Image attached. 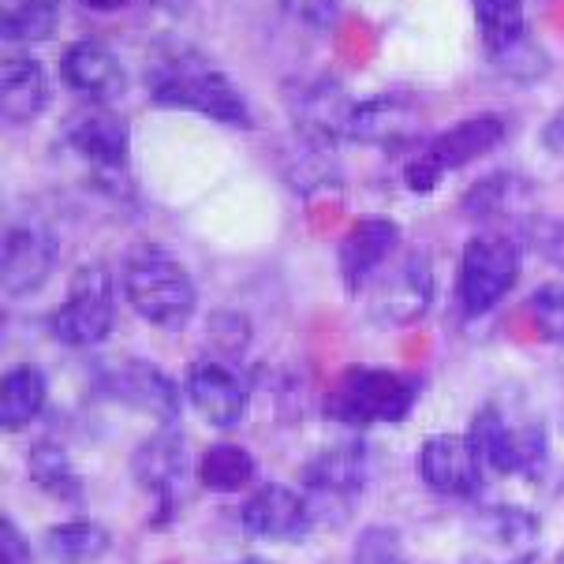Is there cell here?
Here are the masks:
<instances>
[{
	"label": "cell",
	"instance_id": "obj_1",
	"mask_svg": "<svg viewBox=\"0 0 564 564\" xmlns=\"http://www.w3.org/2000/svg\"><path fill=\"white\" fill-rule=\"evenodd\" d=\"M147 90L161 109H184L228 128H254L251 105L232 75L191 45H158L147 64Z\"/></svg>",
	"mask_w": 564,
	"mask_h": 564
},
{
	"label": "cell",
	"instance_id": "obj_2",
	"mask_svg": "<svg viewBox=\"0 0 564 564\" xmlns=\"http://www.w3.org/2000/svg\"><path fill=\"white\" fill-rule=\"evenodd\" d=\"M123 292L142 322L158 329H184L195 314L198 292L187 265L165 247H139L123 265Z\"/></svg>",
	"mask_w": 564,
	"mask_h": 564
},
{
	"label": "cell",
	"instance_id": "obj_3",
	"mask_svg": "<svg viewBox=\"0 0 564 564\" xmlns=\"http://www.w3.org/2000/svg\"><path fill=\"white\" fill-rule=\"evenodd\" d=\"M419 400V381L393 367H348L325 397V415L344 426L404 423Z\"/></svg>",
	"mask_w": 564,
	"mask_h": 564
},
{
	"label": "cell",
	"instance_id": "obj_4",
	"mask_svg": "<svg viewBox=\"0 0 564 564\" xmlns=\"http://www.w3.org/2000/svg\"><path fill=\"white\" fill-rule=\"evenodd\" d=\"M467 445L486 471V479H534L546 467V430L542 423L512 419L501 404H482L467 426Z\"/></svg>",
	"mask_w": 564,
	"mask_h": 564
},
{
	"label": "cell",
	"instance_id": "obj_5",
	"mask_svg": "<svg viewBox=\"0 0 564 564\" xmlns=\"http://www.w3.org/2000/svg\"><path fill=\"white\" fill-rule=\"evenodd\" d=\"M523 251L512 236L505 232H482L464 243L460 276H456V300H460L464 318H486L497 303L509 295V289L520 281Z\"/></svg>",
	"mask_w": 564,
	"mask_h": 564
},
{
	"label": "cell",
	"instance_id": "obj_6",
	"mask_svg": "<svg viewBox=\"0 0 564 564\" xmlns=\"http://www.w3.org/2000/svg\"><path fill=\"white\" fill-rule=\"evenodd\" d=\"M64 142L72 154L86 161L90 176L105 191L128 187V161H131V131L112 105H83L64 123Z\"/></svg>",
	"mask_w": 564,
	"mask_h": 564
},
{
	"label": "cell",
	"instance_id": "obj_7",
	"mask_svg": "<svg viewBox=\"0 0 564 564\" xmlns=\"http://www.w3.org/2000/svg\"><path fill=\"white\" fill-rule=\"evenodd\" d=\"M501 142H505V120L490 117V112L453 123V128L442 131V135H434L415 158L408 161L404 184L411 191H419V195H430V191L442 184V176L486 158L490 150L501 147Z\"/></svg>",
	"mask_w": 564,
	"mask_h": 564
},
{
	"label": "cell",
	"instance_id": "obj_8",
	"mask_svg": "<svg viewBox=\"0 0 564 564\" xmlns=\"http://www.w3.org/2000/svg\"><path fill=\"white\" fill-rule=\"evenodd\" d=\"M367 490V453L362 445H333L318 453L303 471V497L311 505L314 523H337L356 512L359 497Z\"/></svg>",
	"mask_w": 564,
	"mask_h": 564
},
{
	"label": "cell",
	"instance_id": "obj_9",
	"mask_svg": "<svg viewBox=\"0 0 564 564\" xmlns=\"http://www.w3.org/2000/svg\"><path fill=\"white\" fill-rule=\"evenodd\" d=\"M117 325V292L105 265H83L75 270L68 295L53 314V337L68 348H90L101 344Z\"/></svg>",
	"mask_w": 564,
	"mask_h": 564
},
{
	"label": "cell",
	"instance_id": "obj_10",
	"mask_svg": "<svg viewBox=\"0 0 564 564\" xmlns=\"http://www.w3.org/2000/svg\"><path fill=\"white\" fill-rule=\"evenodd\" d=\"M539 516L516 505H494L467 531L464 564H531L539 557Z\"/></svg>",
	"mask_w": 564,
	"mask_h": 564
},
{
	"label": "cell",
	"instance_id": "obj_11",
	"mask_svg": "<svg viewBox=\"0 0 564 564\" xmlns=\"http://www.w3.org/2000/svg\"><path fill=\"white\" fill-rule=\"evenodd\" d=\"M61 258V240L45 221L23 217V221L8 225L4 232V254H0V281L12 300L34 295L56 270Z\"/></svg>",
	"mask_w": 564,
	"mask_h": 564
},
{
	"label": "cell",
	"instance_id": "obj_12",
	"mask_svg": "<svg viewBox=\"0 0 564 564\" xmlns=\"http://www.w3.org/2000/svg\"><path fill=\"white\" fill-rule=\"evenodd\" d=\"M187 400L209 426L232 430L243 423L251 404V386L232 362L225 359H198L187 370Z\"/></svg>",
	"mask_w": 564,
	"mask_h": 564
},
{
	"label": "cell",
	"instance_id": "obj_13",
	"mask_svg": "<svg viewBox=\"0 0 564 564\" xmlns=\"http://www.w3.org/2000/svg\"><path fill=\"white\" fill-rule=\"evenodd\" d=\"M434 303V265L423 251L404 254L370 295V314L381 325H411Z\"/></svg>",
	"mask_w": 564,
	"mask_h": 564
},
{
	"label": "cell",
	"instance_id": "obj_14",
	"mask_svg": "<svg viewBox=\"0 0 564 564\" xmlns=\"http://www.w3.org/2000/svg\"><path fill=\"white\" fill-rule=\"evenodd\" d=\"M131 471L135 482L158 501V520L176 512V501L184 494V475H187V448L184 437L172 426H161L154 437H147L135 456H131Z\"/></svg>",
	"mask_w": 564,
	"mask_h": 564
},
{
	"label": "cell",
	"instance_id": "obj_15",
	"mask_svg": "<svg viewBox=\"0 0 564 564\" xmlns=\"http://www.w3.org/2000/svg\"><path fill=\"white\" fill-rule=\"evenodd\" d=\"M240 523L251 539L265 542H295L314 528L307 497L284 482H265L243 501Z\"/></svg>",
	"mask_w": 564,
	"mask_h": 564
},
{
	"label": "cell",
	"instance_id": "obj_16",
	"mask_svg": "<svg viewBox=\"0 0 564 564\" xmlns=\"http://www.w3.org/2000/svg\"><path fill=\"white\" fill-rule=\"evenodd\" d=\"M61 79L86 105H112L128 90V72H123L120 56L109 53L98 42L68 45L61 56Z\"/></svg>",
	"mask_w": 564,
	"mask_h": 564
},
{
	"label": "cell",
	"instance_id": "obj_17",
	"mask_svg": "<svg viewBox=\"0 0 564 564\" xmlns=\"http://www.w3.org/2000/svg\"><path fill=\"white\" fill-rule=\"evenodd\" d=\"M397 247H400V225L393 217H359L344 232L337 251L344 289L359 292L378 270H386V262L397 254Z\"/></svg>",
	"mask_w": 564,
	"mask_h": 564
},
{
	"label": "cell",
	"instance_id": "obj_18",
	"mask_svg": "<svg viewBox=\"0 0 564 564\" xmlns=\"http://www.w3.org/2000/svg\"><path fill=\"white\" fill-rule=\"evenodd\" d=\"M105 386H109V393L123 400V404H131L135 411H147V415H154L161 426H172L180 415V389L176 381H172L165 370L154 367V362L147 359H123L117 367L109 370V378H105Z\"/></svg>",
	"mask_w": 564,
	"mask_h": 564
},
{
	"label": "cell",
	"instance_id": "obj_19",
	"mask_svg": "<svg viewBox=\"0 0 564 564\" xmlns=\"http://www.w3.org/2000/svg\"><path fill=\"white\" fill-rule=\"evenodd\" d=\"M419 475H423L430 490L445 497H475L486 486V471L475 460L467 437H453V434H437L423 445V453H419Z\"/></svg>",
	"mask_w": 564,
	"mask_h": 564
},
{
	"label": "cell",
	"instance_id": "obj_20",
	"mask_svg": "<svg viewBox=\"0 0 564 564\" xmlns=\"http://www.w3.org/2000/svg\"><path fill=\"white\" fill-rule=\"evenodd\" d=\"M292 117L300 123V131L318 147H333L337 139H348V120L356 101L340 90L337 83L318 79L311 86H300L292 98Z\"/></svg>",
	"mask_w": 564,
	"mask_h": 564
},
{
	"label": "cell",
	"instance_id": "obj_21",
	"mask_svg": "<svg viewBox=\"0 0 564 564\" xmlns=\"http://www.w3.org/2000/svg\"><path fill=\"white\" fill-rule=\"evenodd\" d=\"M50 75L45 64H37L34 56H4L0 64V112L8 123L23 128V123L37 120L50 105Z\"/></svg>",
	"mask_w": 564,
	"mask_h": 564
},
{
	"label": "cell",
	"instance_id": "obj_22",
	"mask_svg": "<svg viewBox=\"0 0 564 564\" xmlns=\"http://www.w3.org/2000/svg\"><path fill=\"white\" fill-rule=\"evenodd\" d=\"M50 386H45L42 367L34 362H19L0 381V426L4 430H23L31 426L45 408Z\"/></svg>",
	"mask_w": 564,
	"mask_h": 564
},
{
	"label": "cell",
	"instance_id": "obj_23",
	"mask_svg": "<svg viewBox=\"0 0 564 564\" xmlns=\"http://www.w3.org/2000/svg\"><path fill=\"white\" fill-rule=\"evenodd\" d=\"M475 26L494 61L509 56L528 42V19H523V0H471Z\"/></svg>",
	"mask_w": 564,
	"mask_h": 564
},
{
	"label": "cell",
	"instance_id": "obj_24",
	"mask_svg": "<svg viewBox=\"0 0 564 564\" xmlns=\"http://www.w3.org/2000/svg\"><path fill=\"white\" fill-rule=\"evenodd\" d=\"M415 120L411 105L404 101H393V98H375V101H356L351 109V120H348V139L351 142H400L408 139V128Z\"/></svg>",
	"mask_w": 564,
	"mask_h": 564
},
{
	"label": "cell",
	"instance_id": "obj_25",
	"mask_svg": "<svg viewBox=\"0 0 564 564\" xmlns=\"http://www.w3.org/2000/svg\"><path fill=\"white\" fill-rule=\"evenodd\" d=\"M26 475H31V482L37 490L56 497V501H83L86 486L79 475H75L68 448L61 442H50V437L37 442L31 448V456H26Z\"/></svg>",
	"mask_w": 564,
	"mask_h": 564
},
{
	"label": "cell",
	"instance_id": "obj_26",
	"mask_svg": "<svg viewBox=\"0 0 564 564\" xmlns=\"http://www.w3.org/2000/svg\"><path fill=\"white\" fill-rule=\"evenodd\" d=\"M45 553L61 564H90L109 553L112 534L98 520H68L45 531Z\"/></svg>",
	"mask_w": 564,
	"mask_h": 564
},
{
	"label": "cell",
	"instance_id": "obj_27",
	"mask_svg": "<svg viewBox=\"0 0 564 564\" xmlns=\"http://www.w3.org/2000/svg\"><path fill=\"white\" fill-rule=\"evenodd\" d=\"M195 475H198V482L214 494L243 490V486L254 479V456L247 453L243 445H232V442L209 445L195 467Z\"/></svg>",
	"mask_w": 564,
	"mask_h": 564
},
{
	"label": "cell",
	"instance_id": "obj_28",
	"mask_svg": "<svg viewBox=\"0 0 564 564\" xmlns=\"http://www.w3.org/2000/svg\"><path fill=\"white\" fill-rule=\"evenodd\" d=\"M56 23H61L56 0H23L19 8H8L0 15V34L12 45H37L45 37H53Z\"/></svg>",
	"mask_w": 564,
	"mask_h": 564
},
{
	"label": "cell",
	"instance_id": "obj_29",
	"mask_svg": "<svg viewBox=\"0 0 564 564\" xmlns=\"http://www.w3.org/2000/svg\"><path fill=\"white\" fill-rule=\"evenodd\" d=\"M523 195H528V187H523L520 180L509 176V172H494V176H486L464 191L460 206H464V214L479 217V221H494V217L509 214Z\"/></svg>",
	"mask_w": 564,
	"mask_h": 564
},
{
	"label": "cell",
	"instance_id": "obj_30",
	"mask_svg": "<svg viewBox=\"0 0 564 564\" xmlns=\"http://www.w3.org/2000/svg\"><path fill=\"white\" fill-rule=\"evenodd\" d=\"M528 314L542 340L564 348V284H542L528 300Z\"/></svg>",
	"mask_w": 564,
	"mask_h": 564
},
{
	"label": "cell",
	"instance_id": "obj_31",
	"mask_svg": "<svg viewBox=\"0 0 564 564\" xmlns=\"http://www.w3.org/2000/svg\"><path fill=\"white\" fill-rule=\"evenodd\" d=\"M351 564H408L404 542L393 528H367L356 542Z\"/></svg>",
	"mask_w": 564,
	"mask_h": 564
},
{
	"label": "cell",
	"instance_id": "obj_32",
	"mask_svg": "<svg viewBox=\"0 0 564 564\" xmlns=\"http://www.w3.org/2000/svg\"><path fill=\"white\" fill-rule=\"evenodd\" d=\"M528 240L546 262L564 270V221H557V217H534V221H528Z\"/></svg>",
	"mask_w": 564,
	"mask_h": 564
},
{
	"label": "cell",
	"instance_id": "obj_33",
	"mask_svg": "<svg viewBox=\"0 0 564 564\" xmlns=\"http://www.w3.org/2000/svg\"><path fill=\"white\" fill-rule=\"evenodd\" d=\"M0 564H31V546L12 520H0Z\"/></svg>",
	"mask_w": 564,
	"mask_h": 564
},
{
	"label": "cell",
	"instance_id": "obj_34",
	"mask_svg": "<svg viewBox=\"0 0 564 564\" xmlns=\"http://www.w3.org/2000/svg\"><path fill=\"white\" fill-rule=\"evenodd\" d=\"M542 139H546V150H553V154H561V158H564V112H557V117H553V120L546 123Z\"/></svg>",
	"mask_w": 564,
	"mask_h": 564
},
{
	"label": "cell",
	"instance_id": "obj_35",
	"mask_svg": "<svg viewBox=\"0 0 564 564\" xmlns=\"http://www.w3.org/2000/svg\"><path fill=\"white\" fill-rule=\"evenodd\" d=\"M86 12H120V8H128L131 0H79Z\"/></svg>",
	"mask_w": 564,
	"mask_h": 564
},
{
	"label": "cell",
	"instance_id": "obj_36",
	"mask_svg": "<svg viewBox=\"0 0 564 564\" xmlns=\"http://www.w3.org/2000/svg\"><path fill=\"white\" fill-rule=\"evenodd\" d=\"M154 4H161V8H169V12H180V8L187 4V0H154Z\"/></svg>",
	"mask_w": 564,
	"mask_h": 564
},
{
	"label": "cell",
	"instance_id": "obj_37",
	"mask_svg": "<svg viewBox=\"0 0 564 564\" xmlns=\"http://www.w3.org/2000/svg\"><path fill=\"white\" fill-rule=\"evenodd\" d=\"M240 564H270V561H254V557H251V561H240Z\"/></svg>",
	"mask_w": 564,
	"mask_h": 564
},
{
	"label": "cell",
	"instance_id": "obj_38",
	"mask_svg": "<svg viewBox=\"0 0 564 564\" xmlns=\"http://www.w3.org/2000/svg\"><path fill=\"white\" fill-rule=\"evenodd\" d=\"M561 564H564V550H561Z\"/></svg>",
	"mask_w": 564,
	"mask_h": 564
}]
</instances>
